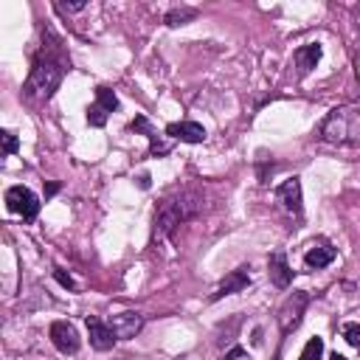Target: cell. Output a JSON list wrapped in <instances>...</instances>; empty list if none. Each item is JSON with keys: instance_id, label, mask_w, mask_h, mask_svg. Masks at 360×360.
<instances>
[{"instance_id": "cell-1", "label": "cell", "mask_w": 360, "mask_h": 360, "mask_svg": "<svg viewBox=\"0 0 360 360\" xmlns=\"http://www.w3.org/2000/svg\"><path fill=\"white\" fill-rule=\"evenodd\" d=\"M200 208H202L200 191H194V188L174 191V194H169V197H163L158 202V208H155V231L163 233V236H169L180 222L197 217Z\"/></svg>"}, {"instance_id": "cell-2", "label": "cell", "mask_w": 360, "mask_h": 360, "mask_svg": "<svg viewBox=\"0 0 360 360\" xmlns=\"http://www.w3.org/2000/svg\"><path fill=\"white\" fill-rule=\"evenodd\" d=\"M321 141L332 146H357L360 143V104H340L326 112L318 127Z\"/></svg>"}, {"instance_id": "cell-3", "label": "cell", "mask_w": 360, "mask_h": 360, "mask_svg": "<svg viewBox=\"0 0 360 360\" xmlns=\"http://www.w3.org/2000/svg\"><path fill=\"white\" fill-rule=\"evenodd\" d=\"M62 76H65V62L59 56L42 51L31 65V73L25 82V98L28 101H51L56 87L62 84Z\"/></svg>"}, {"instance_id": "cell-4", "label": "cell", "mask_w": 360, "mask_h": 360, "mask_svg": "<svg viewBox=\"0 0 360 360\" xmlns=\"http://www.w3.org/2000/svg\"><path fill=\"white\" fill-rule=\"evenodd\" d=\"M307 304H309V295H307L304 290H295V292H290V295L284 298V304H281L278 312H276V321H278L281 335H290L292 329H298Z\"/></svg>"}, {"instance_id": "cell-5", "label": "cell", "mask_w": 360, "mask_h": 360, "mask_svg": "<svg viewBox=\"0 0 360 360\" xmlns=\"http://www.w3.org/2000/svg\"><path fill=\"white\" fill-rule=\"evenodd\" d=\"M6 208L11 214H20L25 222H34L39 214V197L28 186H11L6 191Z\"/></svg>"}, {"instance_id": "cell-6", "label": "cell", "mask_w": 360, "mask_h": 360, "mask_svg": "<svg viewBox=\"0 0 360 360\" xmlns=\"http://www.w3.org/2000/svg\"><path fill=\"white\" fill-rule=\"evenodd\" d=\"M48 335H51L53 349H56V352H62V354H76V352H79V346H82L76 326H73V323H68V321H53V323H51V329H48Z\"/></svg>"}, {"instance_id": "cell-7", "label": "cell", "mask_w": 360, "mask_h": 360, "mask_svg": "<svg viewBox=\"0 0 360 360\" xmlns=\"http://www.w3.org/2000/svg\"><path fill=\"white\" fill-rule=\"evenodd\" d=\"M276 200H278V205H281L287 214L301 217V211H304V191H301V180H298V177L284 180V183L276 188Z\"/></svg>"}, {"instance_id": "cell-8", "label": "cell", "mask_w": 360, "mask_h": 360, "mask_svg": "<svg viewBox=\"0 0 360 360\" xmlns=\"http://www.w3.org/2000/svg\"><path fill=\"white\" fill-rule=\"evenodd\" d=\"M87 335H90V346L96 349V352H110L115 343H118V335H115V329L107 323V321H101V318H96V315H87Z\"/></svg>"}, {"instance_id": "cell-9", "label": "cell", "mask_w": 360, "mask_h": 360, "mask_svg": "<svg viewBox=\"0 0 360 360\" xmlns=\"http://www.w3.org/2000/svg\"><path fill=\"white\" fill-rule=\"evenodd\" d=\"M129 129L143 132V135L149 138V155L163 158V155H169V152H172V143H169L163 135H158V129L149 124V118H146V115H135V121L129 124Z\"/></svg>"}, {"instance_id": "cell-10", "label": "cell", "mask_w": 360, "mask_h": 360, "mask_svg": "<svg viewBox=\"0 0 360 360\" xmlns=\"http://www.w3.org/2000/svg\"><path fill=\"white\" fill-rule=\"evenodd\" d=\"M110 326L115 329L118 340H132L143 329V315L135 312V309H124V312H118V315L110 318Z\"/></svg>"}, {"instance_id": "cell-11", "label": "cell", "mask_w": 360, "mask_h": 360, "mask_svg": "<svg viewBox=\"0 0 360 360\" xmlns=\"http://www.w3.org/2000/svg\"><path fill=\"white\" fill-rule=\"evenodd\" d=\"M335 248H332V242H326V239H315L309 248H307V253H304V264L309 267V270H323V267H329L332 262H335Z\"/></svg>"}, {"instance_id": "cell-12", "label": "cell", "mask_w": 360, "mask_h": 360, "mask_svg": "<svg viewBox=\"0 0 360 360\" xmlns=\"http://www.w3.org/2000/svg\"><path fill=\"white\" fill-rule=\"evenodd\" d=\"M267 276H270V281H273L278 290H287V287H290V281H292V267H290L284 250H273V253H270V259H267Z\"/></svg>"}, {"instance_id": "cell-13", "label": "cell", "mask_w": 360, "mask_h": 360, "mask_svg": "<svg viewBox=\"0 0 360 360\" xmlns=\"http://www.w3.org/2000/svg\"><path fill=\"white\" fill-rule=\"evenodd\" d=\"M250 267H236V270H231L222 281H219V287L214 290V295H211V301H219V298H225V295H233V292H242L248 284H250V273H248Z\"/></svg>"}, {"instance_id": "cell-14", "label": "cell", "mask_w": 360, "mask_h": 360, "mask_svg": "<svg viewBox=\"0 0 360 360\" xmlns=\"http://www.w3.org/2000/svg\"><path fill=\"white\" fill-rule=\"evenodd\" d=\"M321 53H323V48H321L318 42H307V45L295 48V53H292V65H295V70H298L301 79L309 76V73L315 70V65L321 62Z\"/></svg>"}, {"instance_id": "cell-15", "label": "cell", "mask_w": 360, "mask_h": 360, "mask_svg": "<svg viewBox=\"0 0 360 360\" xmlns=\"http://www.w3.org/2000/svg\"><path fill=\"white\" fill-rule=\"evenodd\" d=\"M166 135L183 143H202L205 141V127L197 121H172L166 127Z\"/></svg>"}, {"instance_id": "cell-16", "label": "cell", "mask_w": 360, "mask_h": 360, "mask_svg": "<svg viewBox=\"0 0 360 360\" xmlns=\"http://www.w3.org/2000/svg\"><path fill=\"white\" fill-rule=\"evenodd\" d=\"M194 17H197V8H194V6H174V8H169V11H166L163 22H166L169 28H177V25L191 22Z\"/></svg>"}, {"instance_id": "cell-17", "label": "cell", "mask_w": 360, "mask_h": 360, "mask_svg": "<svg viewBox=\"0 0 360 360\" xmlns=\"http://www.w3.org/2000/svg\"><path fill=\"white\" fill-rule=\"evenodd\" d=\"M96 104L110 115V112H115L118 110V96H115V90L112 87H104V84H98L96 87Z\"/></svg>"}, {"instance_id": "cell-18", "label": "cell", "mask_w": 360, "mask_h": 360, "mask_svg": "<svg viewBox=\"0 0 360 360\" xmlns=\"http://www.w3.org/2000/svg\"><path fill=\"white\" fill-rule=\"evenodd\" d=\"M323 357V338H309L301 349V360H321Z\"/></svg>"}, {"instance_id": "cell-19", "label": "cell", "mask_w": 360, "mask_h": 360, "mask_svg": "<svg viewBox=\"0 0 360 360\" xmlns=\"http://www.w3.org/2000/svg\"><path fill=\"white\" fill-rule=\"evenodd\" d=\"M340 335H343V340H346L349 346L360 349V321H349V323H343V326H340Z\"/></svg>"}, {"instance_id": "cell-20", "label": "cell", "mask_w": 360, "mask_h": 360, "mask_svg": "<svg viewBox=\"0 0 360 360\" xmlns=\"http://www.w3.org/2000/svg\"><path fill=\"white\" fill-rule=\"evenodd\" d=\"M107 118H110V115H107L96 101L87 107V124H90V127H104V124H107Z\"/></svg>"}, {"instance_id": "cell-21", "label": "cell", "mask_w": 360, "mask_h": 360, "mask_svg": "<svg viewBox=\"0 0 360 360\" xmlns=\"http://www.w3.org/2000/svg\"><path fill=\"white\" fill-rule=\"evenodd\" d=\"M0 141H3V155H14L20 149V138L11 129H3L0 132Z\"/></svg>"}, {"instance_id": "cell-22", "label": "cell", "mask_w": 360, "mask_h": 360, "mask_svg": "<svg viewBox=\"0 0 360 360\" xmlns=\"http://www.w3.org/2000/svg\"><path fill=\"white\" fill-rule=\"evenodd\" d=\"M53 8H56L59 14H76V11H84L87 3H84V0H76V3H53Z\"/></svg>"}, {"instance_id": "cell-23", "label": "cell", "mask_w": 360, "mask_h": 360, "mask_svg": "<svg viewBox=\"0 0 360 360\" xmlns=\"http://www.w3.org/2000/svg\"><path fill=\"white\" fill-rule=\"evenodd\" d=\"M53 278H56V281H59L65 290H76V281H73V276H70V273H65L62 267H53Z\"/></svg>"}, {"instance_id": "cell-24", "label": "cell", "mask_w": 360, "mask_h": 360, "mask_svg": "<svg viewBox=\"0 0 360 360\" xmlns=\"http://www.w3.org/2000/svg\"><path fill=\"white\" fill-rule=\"evenodd\" d=\"M225 360H253V357L248 354V349H242V346H233V349L225 354Z\"/></svg>"}, {"instance_id": "cell-25", "label": "cell", "mask_w": 360, "mask_h": 360, "mask_svg": "<svg viewBox=\"0 0 360 360\" xmlns=\"http://www.w3.org/2000/svg\"><path fill=\"white\" fill-rule=\"evenodd\" d=\"M59 191V183H48V188H45V197H53Z\"/></svg>"}, {"instance_id": "cell-26", "label": "cell", "mask_w": 360, "mask_h": 360, "mask_svg": "<svg viewBox=\"0 0 360 360\" xmlns=\"http://www.w3.org/2000/svg\"><path fill=\"white\" fill-rule=\"evenodd\" d=\"M138 186H141V188H149V174H141V177H138Z\"/></svg>"}, {"instance_id": "cell-27", "label": "cell", "mask_w": 360, "mask_h": 360, "mask_svg": "<svg viewBox=\"0 0 360 360\" xmlns=\"http://www.w3.org/2000/svg\"><path fill=\"white\" fill-rule=\"evenodd\" d=\"M329 360H346V357H343V354H338V352H335V354H332V357H329Z\"/></svg>"}]
</instances>
